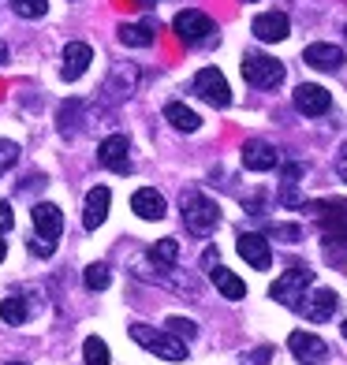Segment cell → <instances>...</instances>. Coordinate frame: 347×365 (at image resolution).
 Here are the masks:
<instances>
[{
  "label": "cell",
  "instance_id": "1",
  "mask_svg": "<svg viewBox=\"0 0 347 365\" xmlns=\"http://www.w3.org/2000/svg\"><path fill=\"white\" fill-rule=\"evenodd\" d=\"M131 339L139 346H146V351H154L164 361H187V343L179 336H172V331H157L150 324H131Z\"/></svg>",
  "mask_w": 347,
  "mask_h": 365
},
{
  "label": "cell",
  "instance_id": "2",
  "mask_svg": "<svg viewBox=\"0 0 347 365\" xmlns=\"http://www.w3.org/2000/svg\"><path fill=\"white\" fill-rule=\"evenodd\" d=\"M183 224L194 235H209V231L221 224V205L213 202V197H206L202 190H191L183 197Z\"/></svg>",
  "mask_w": 347,
  "mask_h": 365
},
{
  "label": "cell",
  "instance_id": "3",
  "mask_svg": "<svg viewBox=\"0 0 347 365\" xmlns=\"http://www.w3.org/2000/svg\"><path fill=\"white\" fill-rule=\"evenodd\" d=\"M243 78L258 90H273L284 82V63L273 56H261V53H246L243 56Z\"/></svg>",
  "mask_w": 347,
  "mask_h": 365
},
{
  "label": "cell",
  "instance_id": "4",
  "mask_svg": "<svg viewBox=\"0 0 347 365\" xmlns=\"http://www.w3.org/2000/svg\"><path fill=\"white\" fill-rule=\"evenodd\" d=\"M172 30L179 34V41L183 45H202V41H209L213 38V19L206 11H198V8H187V11H179L176 15V23H172Z\"/></svg>",
  "mask_w": 347,
  "mask_h": 365
},
{
  "label": "cell",
  "instance_id": "5",
  "mask_svg": "<svg viewBox=\"0 0 347 365\" xmlns=\"http://www.w3.org/2000/svg\"><path fill=\"white\" fill-rule=\"evenodd\" d=\"M310 284H313V272H310V269H288V272H284V276H280L276 284L269 287V294H273V302L299 306Z\"/></svg>",
  "mask_w": 347,
  "mask_h": 365
},
{
  "label": "cell",
  "instance_id": "6",
  "mask_svg": "<svg viewBox=\"0 0 347 365\" xmlns=\"http://www.w3.org/2000/svg\"><path fill=\"white\" fill-rule=\"evenodd\" d=\"M97 164L109 168V172L127 175L131 172V142L124 135H109L101 145H97Z\"/></svg>",
  "mask_w": 347,
  "mask_h": 365
},
{
  "label": "cell",
  "instance_id": "7",
  "mask_svg": "<svg viewBox=\"0 0 347 365\" xmlns=\"http://www.w3.org/2000/svg\"><path fill=\"white\" fill-rule=\"evenodd\" d=\"M194 90L206 97L209 105H217V108H228L231 105V90H228V78L217 71V68H202L194 75Z\"/></svg>",
  "mask_w": 347,
  "mask_h": 365
},
{
  "label": "cell",
  "instance_id": "8",
  "mask_svg": "<svg viewBox=\"0 0 347 365\" xmlns=\"http://www.w3.org/2000/svg\"><path fill=\"white\" fill-rule=\"evenodd\" d=\"M288 346H291L295 361H303V365H318V361H325V358H328L325 339H318L313 331H291Z\"/></svg>",
  "mask_w": 347,
  "mask_h": 365
},
{
  "label": "cell",
  "instance_id": "9",
  "mask_svg": "<svg viewBox=\"0 0 347 365\" xmlns=\"http://www.w3.org/2000/svg\"><path fill=\"white\" fill-rule=\"evenodd\" d=\"M236 250H239V257L251 264V269H258V272H266L269 264H273V250H269V242H266V235H239V242H236Z\"/></svg>",
  "mask_w": 347,
  "mask_h": 365
},
{
  "label": "cell",
  "instance_id": "10",
  "mask_svg": "<svg viewBox=\"0 0 347 365\" xmlns=\"http://www.w3.org/2000/svg\"><path fill=\"white\" fill-rule=\"evenodd\" d=\"M135 90H139V68H135V63H116V68L109 71L105 93L112 97V101H127Z\"/></svg>",
  "mask_w": 347,
  "mask_h": 365
},
{
  "label": "cell",
  "instance_id": "11",
  "mask_svg": "<svg viewBox=\"0 0 347 365\" xmlns=\"http://www.w3.org/2000/svg\"><path fill=\"white\" fill-rule=\"evenodd\" d=\"M251 30H254L258 41H284L291 34V23H288L284 11H261V15H254Z\"/></svg>",
  "mask_w": 347,
  "mask_h": 365
},
{
  "label": "cell",
  "instance_id": "12",
  "mask_svg": "<svg viewBox=\"0 0 347 365\" xmlns=\"http://www.w3.org/2000/svg\"><path fill=\"white\" fill-rule=\"evenodd\" d=\"M90 60H94V48H90L86 41H71V45H64V60H60V63H64V68H60L64 82H75V78L86 75Z\"/></svg>",
  "mask_w": 347,
  "mask_h": 365
},
{
  "label": "cell",
  "instance_id": "13",
  "mask_svg": "<svg viewBox=\"0 0 347 365\" xmlns=\"http://www.w3.org/2000/svg\"><path fill=\"white\" fill-rule=\"evenodd\" d=\"M303 60L310 63L313 71H340L343 68V48L328 45V41H313V45H306Z\"/></svg>",
  "mask_w": 347,
  "mask_h": 365
},
{
  "label": "cell",
  "instance_id": "14",
  "mask_svg": "<svg viewBox=\"0 0 347 365\" xmlns=\"http://www.w3.org/2000/svg\"><path fill=\"white\" fill-rule=\"evenodd\" d=\"M328 105H333V97H328L325 86H313V82L295 86V108H299L303 115H325Z\"/></svg>",
  "mask_w": 347,
  "mask_h": 365
},
{
  "label": "cell",
  "instance_id": "15",
  "mask_svg": "<svg viewBox=\"0 0 347 365\" xmlns=\"http://www.w3.org/2000/svg\"><path fill=\"white\" fill-rule=\"evenodd\" d=\"M280 164V153L269 145V142H261V138H251L243 145V168H251V172H273Z\"/></svg>",
  "mask_w": 347,
  "mask_h": 365
},
{
  "label": "cell",
  "instance_id": "16",
  "mask_svg": "<svg viewBox=\"0 0 347 365\" xmlns=\"http://www.w3.org/2000/svg\"><path fill=\"white\" fill-rule=\"evenodd\" d=\"M30 220H34L38 239L56 242V239L64 235V217H60V209H56L53 202H41V205H34V212H30Z\"/></svg>",
  "mask_w": 347,
  "mask_h": 365
},
{
  "label": "cell",
  "instance_id": "17",
  "mask_svg": "<svg viewBox=\"0 0 347 365\" xmlns=\"http://www.w3.org/2000/svg\"><path fill=\"white\" fill-rule=\"evenodd\" d=\"M299 306H303V313H306V317H310L313 324H321V321H328V317L336 313L340 294H336V291H328V287H318L310 298H303Z\"/></svg>",
  "mask_w": 347,
  "mask_h": 365
},
{
  "label": "cell",
  "instance_id": "18",
  "mask_svg": "<svg viewBox=\"0 0 347 365\" xmlns=\"http://www.w3.org/2000/svg\"><path fill=\"white\" fill-rule=\"evenodd\" d=\"M109 202H112V190L109 187H94L86 194V209H82V227H86V231L101 227L105 217H109Z\"/></svg>",
  "mask_w": 347,
  "mask_h": 365
},
{
  "label": "cell",
  "instance_id": "19",
  "mask_svg": "<svg viewBox=\"0 0 347 365\" xmlns=\"http://www.w3.org/2000/svg\"><path fill=\"white\" fill-rule=\"evenodd\" d=\"M131 209H135V217H142V220H161L164 212H169L164 197H161L154 187H142V190L131 194Z\"/></svg>",
  "mask_w": 347,
  "mask_h": 365
},
{
  "label": "cell",
  "instance_id": "20",
  "mask_svg": "<svg viewBox=\"0 0 347 365\" xmlns=\"http://www.w3.org/2000/svg\"><path fill=\"white\" fill-rule=\"evenodd\" d=\"M209 279L217 284V291L224 294V298H231V302H239V298H246V284L236 276V272H228V269H221V264H213L209 269Z\"/></svg>",
  "mask_w": 347,
  "mask_h": 365
},
{
  "label": "cell",
  "instance_id": "21",
  "mask_svg": "<svg viewBox=\"0 0 347 365\" xmlns=\"http://www.w3.org/2000/svg\"><path fill=\"white\" fill-rule=\"evenodd\" d=\"M164 120H169L176 130H183V135H191V130L202 127L198 112H194V108H187L183 101H169V105H164Z\"/></svg>",
  "mask_w": 347,
  "mask_h": 365
},
{
  "label": "cell",
  "instance_id": "22",
  "mask_svg": "<svg viewBox=\"0 0 347 365\" xmlns=\"http://www.w3.org/2000/svg\"><path fill=\"white\" fill-rule=\"evenodd\" d=\"M176 257H179V242L176 239H157L150 246V261L157 264V269H172Z\"/></svg>",
  "mask_w": 347,
  "mask_h": 365
},
{
  "label": "cell",
  "instance_id": "23",
  "mask_svg": "<svg viewBox=\"0 0 347 365\" xmlns=\"http://www.w3.org/2000/svg\"><path fill=\"white\" fill-rule=\"evenodd\" d=\"M116 34H120V41H124V45H131V48L154 45V26H120Z\"/></svg>",
  "mask_w": 347,
  "mask_h": 365
},
{
  "label": "cell",
  "instance_id": "24",
  "mask_svg": "<svg viewBox=\"0 0 347 365\" xmlns=\"http://www.w3.org/2000/svg\"><path fill=\"white\" fill-rule=\"evenodd\" d=\"M82 284H86L90 291H105L112 284V272H109V264H86V272H82Z\"/></svg>",
  "mask_w": 347,
  "mask_h": 365
},
{
  "label": "cell",
  "instance_id": "25",
  "mask_svg": "<svg viewBox=\"0 0 347 365\" xmlns=\"http://www.w3.org/2000/svg\"><path fill=\"white\" fill-rule=\"evenodd\" d=\"M26 302H23V298H4V302H0V321H4V324H23L26 321Z\"/></svg>",
  "mask_w": 347,
  "mask_h": 365
},
{
  "label": "cell",
  "instance_id": "26",
  "mask_svg": "<svg viewBox=\"0 0 347 365\" xmlns=\"http://www.w3.org/2000/svg\"><path fill=\"white\" fill-rule=\"evenodd\" d=\"M82 358H86V365H109V346L101 336H90L86 343H82Z\"/></svg>",
  "mask_w": 347,
  "mask_h": 365
},
{
  "label": "cell",
  "instance_id": "27",
  "mask_svg": "<svg viewBox=\"0 0 347 365\" xmlns=\"http://www.w3.org/2000/svg\"><path fill=\"white\" fill-rule=\"evenodd\" d=\"M15 15H23V19H41L49 11V0H11Z\"/></svg>",
  "mask_w": 347,
  "mask_h": 365
},
{
  "label": "cell",
  "instance_id": "28",
  "mask_svg": "<svg viewBox=\"0 0 347 365\" xmlns=\"http://www.w3.org/2000/svg\"><path fill=\"white\" fill-rule=\"evenodd\" d=\"M169 331H172V336H179V339H194L198 336V324L187 321V317H169Z\"/></svg>",
  "mask_w": 347,
  "mask_h": 365
},
{
  "label": "cell",
  "instance_id": "29",
  "mask_svg": "<svg viewBox=\"0 0 347 365\" xmlns=\"http://www.w3.org/2000/svg\"><path fill=\"white\" fill-rule=\"evenodd\" d=\"M15 160H19V145L0 138V168H8V164H15Z\"/></svg>",
  "mask_w": 347,
  "mask_h": 365
},
{
  "label": "cell",
  "instance_id": "30",
  "mask_svg": "<svg viewBox=\"0 0 347 365\" xmlns=\"http://www.w3.org/2000/svg\"><path fill=\"white\" fill-rule=\"evenodd\" d=\"M273 235H276V239H288V242H299L303 231L295 227V224H276V227H273Z\"/></svg>",
  "mask_w": 347,
  "mask_h": 365
},
{
  "label": "cell",
  "instance_id": "31",
  "mask_svg": "<svg viewBox=\"0 0 347 365\" xmlns=\"http://www.w3.org/2000/svg\"><path fill=\"white\" fill-rule=\"evenodd\" d=\"M30 250H34L38 257H49V254L56 250V242H49V239H38V235H34V242H30Z\"/></svg>",
  "mask_w": 347,
  "mask_h": 365
},
{
  "label": "cell",
  "instance_id": "32",
  "mask_svg": "<svg viewBox=\"0 0 347 365\" xmlns=\"http://www.w3.org/2000/svg\"><path fill=\"white\" fill-rule=\"evenodd\" d=\"M11 224H15L11 205H8V202H0V235H4V231H11Z\"/></svg>",
  "mask_w": 347,
  "mask_h": 365
},
{
  "label": "cell",
  "instance_id": "33",
  "mask_svg": "<svg viewBox=\"0 0 347 365\" xmlns=\"http://www.w3.org/2000/svg\"><path fill=\"white\" fill-rule=\"evenodd\" d=\"M336 172H340V179L347 182V149H343V153L336 157Z\"/></svg>",
  "mask_w": 347,
  "mask_h": 365
},
{
  "label": "cell",
  "instance_id": "34",
  "mask_svg": "<svg viewBox=\"0 0 347 365\" xmlns=\"http://www.w3.org/2000/svg\"><path fill=\"white\" fill-rule=\"evenodd\" d=\"M269 354H273V351L266 346V351H258V354H251V358H254V365H266V358H269Z\"/></svg>",
  "mask_w": 347,
  "mask_h": 365
},
{
  "label": "cell",
  "instance_id": "35",
  "mask_svg": "<svg viewBox=\"0 0 347 365\" xmlns=\"http://www.w3.org/2000/svg\"><path fill=\"white\" fill-rule=\"evenodd\" d=\"M4 60H8V45H4V41H0V63H4Z\"/></svg>",
  "mask_w": 347,
  "mask_h": 365
},
{
  "label": "cell",
  "instance_id": "36",
  "mask_svg": "<svg viewBox=\"0 0 347 365\" xmlns=\"http://www.w3.org/2000/svg\"><path fill=\"white\" fill-rule=\"evenodd\" d=\"M4 254H8V246H4V242H0V261H4Z\"/></svg>",
  "mask_w": 347,
  "mask_h": 365
},
{
  "label": "cell",
  "instance_id": "37",
  "mask_svg": "<svg viewBox=\"0 0 347 365\" xmlns=\"http://www.w3.org/2000/svg\"><path fill=\"white\" fill-rule=\"evenodd\" d=\"M8 365H26V361H8Z\"/></svg>",
  "mask_w": 347,
  "mask_h": 365
},
{
  "label": "cell",
  "instance_id": "38",
  "mask_svg": "<svg viewBox=\"0 0 347 365\" xmlns=\"http://www.w3.org/2000/svg\"><path fill=\"white\" fill-rule=\"evenodd\" d=\"M343 336H347V321H343Z\"/></svg>",
  "mask_w": 347,
  "mask_h": 365
},
{
  "label": "cell",
  "instance_id": "39",
  "mask_svg": "<svg viewBox=\"0 0 347 365\" xmlns=\"http://www.w3.org/2000/svg\"><path fill=\"white\" fill-rule=\"evenodd\" d=\"M246 4H254V0H246Z\"/></svg>",
  "mask_w": 347,
  "mask_h": 365
}]
</instances>
